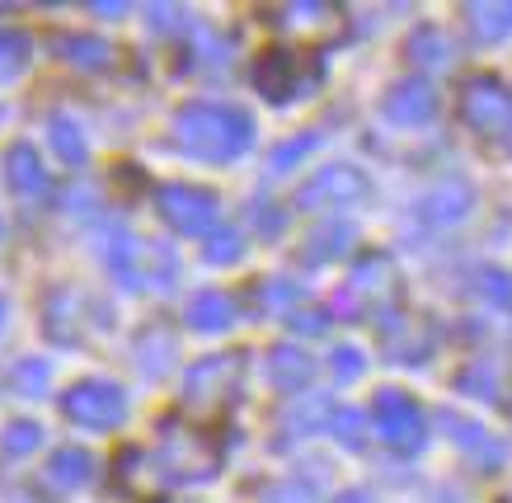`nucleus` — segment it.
<instances>
[{"label": "nucleus", "instance_id": "obj_38", "mask_svg": "<svg viewBox=\"0 0 512 503\" xmlns=\"http://www.w3.org/2000/svg\"><path fill=\"white\" fill-rule=\"evenodd\" d=\"M292 325H296V330H306V334H320V330L329 325V320H325L320 311H301V315L292 311Z\"/></svg>", "mask_w": 512, "mask_h": 503}, {"label": "nucleus", "instance_id": "obj_36", "mask_svg": "<svg viewBox=\"0 0 512 503\" xmlns=\"http://www.w3.org/2000/svg\"><path fill=\"white\" fill-rule=\"evenodd\" d=\"M264 503H320V499H315V489L301 485V480H278V485L264 489Z\"/></svg>", "mask_w": 512, "mask_h": 503}, {"label": "nucleus", "instance_id": "obj_1", "mask_svg": "<svg viewBox=\"0 0 512 503\" xmlns=\"http://www.w3.org/2000/svg\"><path fill=\"white\" fill-rule=\"evenodd\" d=\"M174 142L198 160H235L254 142V123L249 113L231 109V104H184L174 113Z\"/></svg>", "mask_w": 512, "mask_h": 503}, {"label": "nucleus", "instance_id": "obj_21", "mask_svg": "<svg viewBox=\"0 0 512 503\" xmlns=\"http://www.w3.org/2000/svg\"><path fill=\"white\" fill-rule=\"evenodd\" d=\"M348 245H353V226L329 221V226H320V231H315V236L301 245V259H306V264H329V259L348 254Z\"/></svg>", "mask_w": 512, "mask_h": 503}, {"label": "nucleus", "instance_id": "obj_23", "mask_svg": "<svg viewBox=\"0 0 512 503\" xmlns=\"http://www.w3.org/2000/svg\"><path fill=\"white\" fill-rule=\"evenodd\" d=\"M170 353H174V334L160 330V325L137 339V367L146 372V377H160V372L170 367Z\"/></svg>", "mask_w": 512, "mask_h": 503}, {"label": "nucleus", "instance_id": "obj_4", "mask_svg": "<svg viewBox=\"0 0 512 503\" xmlns=\"http://www.w3.org/2000/svg\"><path fill=\"white\" fill-rule=\"evenodd\" d=\"M240 367H245V358H240V353H217V358L188 367L184 405L188 409H221V405H231L235 391H240Z\"/></svg>", "mask_w": 512, "mask_h": 503}, {"label": "nucleus", "instance_id": "obj_33", "mask_svg": "<svg viewBox=\"0 0 512 503\" xmlns=\"http://www.w3.org/2000/svg\"><path fill=\"white\" fill-rule=\"evenodd\" d=\"M475 287H480V297L489 301V306H508L512 311V278L503 273V268H484Z\"/></svg>", "mask_w": 512, "mask_h": 503}, {"label": "nucleus", "instance_id": "obj_14", "mask_svg": "<svg viewBox=\"0 0 512 503\" xmlns=\"http://www.w3.org/2000/svg\"><path fill=\"white\" fill-rule=\"evenodd\" d=\"M470 203H475V193H470V184H461V179H447V184H437V189L423 193L419 212L433 226H451V221H461L470 212Z\"/></svg>", "mask_w": 512, "mask_h": 503}, {"label": "nucleus", "instance_id": "obj_5", "mask_svg": "<svg viewBox=\"0 0 512 503\" xmlns=\"http://www.w3.org/2000/svg\"><path fill=\"white\" fill-rule=\"evenodd\" d=\"M62 414L80 428H118L127 419V395L113 381H76L62 395Z\"/></svg>", "mask_w": 512, "mask_h": 503}, {"label": "nucleus", "instance_id": "obj_13", "mask_svg": "<svg viewBox=\"0 0 512 503\" xmlns=\"http://www.w3.org/2000/svg\"><path fill=\"white\" fill-rule=\"evenodd\" d=\"M5 184H10L15 198H24V203H33V198L47 193V170L29 142H15L5 151Z\"/></svg>", "mask_w": 512, "mask_h": 503}, {"label": "nucleus", "instance_id": "obj_30", "mask_svg": "<svg viewBox=\"0 0 512 503\" xmlns=\"http://www.w3.org/2000/svg\"><path fill=\"white\" fill-rule=\"evenodd\" d=\"M38 442H43V428L29 424V419H19V424H5V433H0V452L24 456V452H33Z\"/></svg>", "mask_w": 512, "mask_h": 503}, {"label": "nucleus", "instance_id": "obj_31", "mask_svg": "<svg viewBox=\"0 0 512 503\" xmlns=\"http://www.w3.org/2000/svg\"><path fill=\"white\" fill-rule=\"evenodd\" d=\"M254 297H259V306H264V311L282 315V311H292V306H296L301 287H296V283H282V278H273V283H264L259 292H254Z\"/></svg>", "mask_w": 512, "mask_h": 503}, {"label": "nucleus", "instance_id": "obj_28", "mask_svg": "<svg viewBox=\"0 0 512 503\" xmlns=\"http://www.w3.org/2000/svg\"><path fill=\"white\" fill-rule=\"evenodd\" d=\"M29 66V38L15 29H0V80H15Z\"/></svg>", "mask_w": 512, "mask_h": 503}, {"label": "nucleus", "instance_id": "obj_8", "mask_svg": "<svg viewBox=\"0 0 512 503\" xmlns=\"http://www.w3.org/2000/svg\"><path fill=\"white\" fill-rule=\"evenodd\" d=\"M461 118H466V127H475L480 137L508 132L512 127V95L503 90V80L498 76H470L466 90H461Z\"/></svg>", "mask_w": 512, "mask_h": 503}, {"label": "nucleus", "instance_id": "obj_16", "mask_svg": "<svg viewBox=\"0 0 512 503\" xmlns=\"http://www.w3.org/2000/svg\"><path fill=\"white\" fill-rule=\"evenodd\" d=\"M442 428H447V438L456 442V447H466L470 456H480L484 466H498V461L508 456V447H503V442H494L480 424H470V419L451 414V409H442Z\"/></svg>", "mask_w": 512, "mask_h": 503}, {"label": "nucleus", "instance_id": "obj_20", "mask_svg": "<svg viewBox=\"0 0 512 503\" xmlns=\"http://www.w3.org/2000/svg\"><path fill=\"white\" fill-rule=\"evenodd\" d=\"M57 48H62L66 62L85 66V71H104L113 62V48L104 38H90V33H66V38H57Z\"/></svg>", "mask_w": 512, "mask_h": 503}, {"label": "nucleus", "instance_id": "obj_18", "mask_svg": "<svg viewBox=\"0 0 512 503\" xmlns=\"http://www.w3.org/2000/svg\"><path fill=\"white\" fill-rule=\"evenodd\" d=\"M466 19L475 29V38L498 43V38L512 33V0H475V5H466Z\"/></svg>", "mask_w": 512, "mask_h": 503}, {"label": "nucleus", "instance_id": "obj_6", "mask_svg": "<svg viewBox=\"0 0 512 503\" xmlns=\"http://www.w3.org/2000/svg\"><path fill=\"white\" fill-rule=\"evenodd\" d=\"M156 207L160 217L170 221L174 231L184 236H212L217 231V193L212 189H198V184H165L156 193Z\"/></svg>", "mask_w": 512, "mask_h": 503}, {"label": "nucleus", "instance_id": "obj_25", "mask_svg": "<svg viewBox=\"0 0 512 503\" xmlns=\"http://www.w3.org/2000/svg\"><path fill=\"white\" fill-rule=\"evenodd\" d=\"M94 475V456L90 452H80V447H62V452L52 456V480H57V485H85V480H90Z\"/></svg>", "mask_w": 512, "mask_h": 503}, {"label": "nucleus", "instance_id": "obj_9", "mask_svg": "<svg viewBox=\"0 0 512 503\" xmlns=\"http://www.w3.org/2000/svg\"><path fill=\"white\" fill-rule=\"evenodd\" d=\"M367 193H372V184H367V174L357 170V165H325L311 184H301L296 207H306V212H320V207H353V203H362Z\"/></svg>", "mask_w": 512, "mask_h": 503}, {"label": "nucleus", "instance_id": "obj_41", "mask_svg": "<svg viewBox=\"0 0 512 503\" xmlns=\"http://www.w3.org/2000/svg\"><path fill=\"white\" fill-rule=\"evenodd\" d=\"M0 320H5V301H0Z\"/></svg>", "mask_w": 512, "mask_h": 503}, {"label": "nucleus", "instance_id": "obj_19", "mask_svg": "<svg viewBox=\"0 0 512 503\" xmlns=\"http://www.w3.org/2000/svg\"><path fill=\"white\" fill-rule=\"evenodd\" d=\"M231 320H235V301L221 297V292H198V297H193V306H188V325H193V330H202V334L231 330Z\"/></svg>", "mask_w": 512, "mask_h": 503}, {"label": "nucleus", "instance_id": "obj_24", "mask_svg": "<svg viewBox=\"0 0 512 503\" xmlns=\"http://www.w3.org/2000/svg\"><path fill=\"white\" fill-rule=\"evenodd\" d=\"M329 419H334V405H329L325 395H311V400H301L296 409H287V433H320V428H329Z\"/></svg>", "mask_w": 512, "mask_h": 503}, {"label": "nucleus", "instance_id": "obj_17", "mask_svg": "<svg viewBox=\"0 0 512 503\" xmlns=\"http://www.w3.org/2000/svg\"><path fill=\"white\" fill-rule=\"evenodd\" d=\"M381 339H386V348H390V358L395 362H423L428 358V334H423L414 320H404V315L381 320Z\"/></svg>", "mask_w": 512, "mask_h": 503}, {"label": "nucleus", "instance_id": "obj_3", "mask_svg": "<svg viewBox=\"0 0 512 503\" xmlns=\"http://www.w3.org/2000/svg\"><path fill=\"white\" fill-rule=\"evenodd\" d=\"M320 76H325V66L306 48H268L254 62V85L273 104H292V99L311 95L315 85H320Z\"/></svg>", "mask_w": 512, "mask_h": 503}, {"label": "nucleus", "instance_id": "obj_37", "mask_svg": "<svg viewBox=\"0 0 512 503\" xmlns=\"http://www.w3.org/2000/svg\"><path fill=\"white\" fill-rule=\"evenodd\" d=\"M329 367H334V381H357L362 377V367H367V358H362L357 348H334Z\"/></svg>", "mask_w": 512, "mask_h": 503}, {"label": "nucleus", "instance_id": "obj_26", "mask_svg": "<svg viewBox=\"0 0 512 503\" xmlns=\"http://www.w3.org/2000/svg\"><path fill=\"white\" fill-rule=\"evenodd\" d=\"M52 146H57V156L71 165V170H80L85 160H90V146H85V132H80L71 118H57L52 123Z\"/></svg>", "mask_w": 512, "mask_h": 503}, {"label": "nucleus", "instance_id": "obj_22", "mask_svg": "<svg viewBox=\"0 0 512 503\" xmlns=\"http://www.w3.org/2000/svg\"><path fill=\"white\" fill-rule=\"evenodd\" d=\"M409 57H414L419 66H433V71H442V66L456 62V43H451L442 29H433V24H428V29H419L414 38H409Z\"/></svg>", "mask_w": 512, "mask_h": 503}, {"label": "nucleus", "instance_id": "obj_11", "mask_svg": "<svg viewBox=\"0 0 512 503\" xmlns=\"http://www.w3.org/2000/svg\"><path fill=\"white\" fill-rule=\"evenodd\" d=\"M390 292V259L386 254H367L362 264L353 268V283L339 292V320H357V311L367 301H381Z\"/></svg>", "mask_w": 512, "mask_h": 503}, {"label": "nucleus", "instance_id": "obj_29", "mask_svg": "<svg viewBox=\"0 0 512 503\" xmlns=\"http://www.w3.org/2000/svg\"><path fill=\"white\" fill-rule=\"evenodd\" d=\"M329 433L343 442V447H362L367 442V414L362 409H334V419H329Z\"/></svg>", "mask_w": 512, "mask_h": 503}, {"label": "nucleus", "instance_id": "obj_2", "mask_svg": "<svg viewBox=\"0 0 512 503\" xmlns=\"http://www.w3.org/2000/svg\"><path fill=\"white\" fill-rule=\"evenodd\" d=\"M99 259L118 273V283L132 292H165L174 283V254L165 245H146V240L127 236V231H109L99 240Z\"/></svg>", "mask_w": 512, "mask_h": 503}, {"label": "nucleus", "instance_id": "obj_34", "mask_svg": "<svg viewBox=\"0 0 512 503\" xmlns=\"http://www.w3.org/2000/svg\"><path fill=\"white\" fill-rule=\"evenodd\" d=\"M202 254H207V264H235V259L245 254V240L235 236V231H212Z\"/></svg>", "mask_w": 512, "mask_h": 503}, {"label": "nucleus", "instance_id": "obj_10", "mask_svg": "<svg viewBox=\"0 0 512 503\" xmlns=\"http://www.w3.org/2000/svg\"><path fill=\"white\" fill-rule=\"evenodd\" d=\"M165 466L184 480H207L221 466V447L212 438H202L198 428H170L165 433Z\"/></svg>", "mask_w": 512, "mask_h": 503}, {"label": "nucleus", "instance_id": "obj_12", "mask_svg": "<svg viewBox=\"0 0 512 503\" xmlns=\"http://www.w3.org/2000/svg\"><path fill=\"white\" fill-rule=\"evenodd\" d=\"M381 113H386L395 127H423L437 113V90L428 80H400V85L386 95Z\"/></svg>", "mask_w": 512, "mask_h": 503}, {"label": "nucleus", "instance_id": "obj_7", "mask_svg": "<svg viewBox=\"0 0 512 503\" xmlns=\"http://www.w3.org/2000/svg\"><path fill=\"white\" fill-rule=\"evenodd\" d=\"M372 419H376V433L395 447V452H419L423 438H428V424H423V409L409 400L404 391H376L372 400Z\"/></svg>", "mask_w": 512, "mask_h": 503}, {"label": "nucleus", "instance_id": "obj_27", "mask_svg": "<svg viewBox=\"0 0 512 503\" xmlns=\"http://www.w3.org/2000/svg\"><path fill=\"white\" fill-rule=\"evenodd\" d=\"M456 386H461L466 395H475V400H498V362L494 358L470 362L466 372L456 377Z\"/></svg>", "mask_w": 512, "mask_h": 503}, {"label": "nucleus", "instance_id": "obj_32", "mask_svg": "<svg viewBox=\"0 0 512 503\" xmlns=\"http://www.w3.org/2000/svg\"><path fill=\"white\" fill-rule=\"evenodd\" d=\"M315 146H320V137H315V132H306V137H292V142H282L278 151H273V156H268V170H273V174L292 170L296 160L306 156V151H315Z\"/></svg>", "mask_w": 512, "mask_h": 503}, {"label": "nucleus", "instance_id": "obj_39", "mask_svg": "<svg viewBox=\"0 0 512 503\" xmlns=\"http://www.w3.org/2000/svg\"><path fill=\"white\" fill-rule=\"evenodd\" d=\"M174 19H179V10H174V5H156V10H151V24H156V29H170Z\"/></svg>", "mask_w": 512, "mask_h": 503}, {"label": "nucleus", "instance_id": "obj_35", "mask_svg": "<svg viewBox=\"0 0 512 503\" xmlns=\"http://www.w3.org/2000/svg\"><path fill=\"white\" fill-rule=\"evenodd\" d=\"M47 377H52V367H47L43 358H29L15 367V386L19 395H43L47 391Z\"/></svg>", "mask_w": 512, "mask_h": 503}, {"label": "nucleus", "instance_id": "obj_15", "mask_svg": "<svg viewBox=\"0 0 512 503\" xmlns=\"http://www.w3.org/2000/svg\"><path fill=\"white\" fill-rule=\"evenodd\" d=\"M311 377H315L311 353H301L296 344H278L268 353V381H273L278 391H306Z\"/></svg>", "mask_w": 512, "mask_h": 503}, {"label": "nucleus", "instance_id": "obj_40", "mask_svg": "<svg viewBox=\"0 0 512 503\" xmlns=\"http://www.w3.org/2000/svg\"><path fill=\"white\" fill-rule=\"evenodd\" d=\"M334 503H372V494H362V489H348V494H339Z\"/></svg>", "mask_w": 512, "mask_h": 503}]
</instances>
